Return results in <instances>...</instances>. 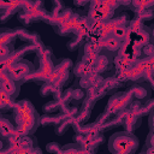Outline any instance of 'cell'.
<instances>
[{
  "label": "cell",
  "mask_w": 154,
  "mask_h": 154,
  "mask_svg": "<svg viewBox=\"0 0 154 154\" xmlns=\"http://www.w3.org/2000/svg\"><path fill=\"white\" fill-rule=\"evenodd\" d=\"M40 123V117L31 102L23 100L16 107V125L19 132L30 135Z\"/></svg>",
  "instance_id": "cell-1"
},
{
  "label": "cell",
  "mask_w": 154,
  "mask_h": 154,
  "mask_svg": "<svg viewBox=\"0 0 154 154\" xmlns=\"http://www.w3.org/2000/svg\"><path fill=\"white\" fill-rule=\"evenodd\" d=\"M147 144H148V147H153L154 148V134L149 132V136H148V140H147Z\"/></svg>",
  "instance_id": "cell-6"
},
{
  "label": "cell",
  "mask_w": 154,
  "mask_h": 154,
  "mask_svg": "<svg viewBox=\"0 0 154 154\" xmlns=\"http://www.w3.org/2000/svg\"><path fill=\"white\" fill-rule=\"evenodd\" d=\"M148 124H149V130L152 134H154V109L150 112L149 118H148Z\"/></svg>",
  "instance_id": "cell-5"
},
{
  "label": "cell",
  "mask_w": 154,
  "mask_h": 154,
  "mask_svg": "<svg viewBox=\"0 0 154 154\" xmlns=\"http://www.w3.org/2000/svg\"><path fill=\"white\" fill-rule=\"evenodd\" d=\"M1 91L4 96H7L10 99H14L18 93H19V85L16 81H13L10 77H4L2 78V87Z\"/></svg>",
  "instance_id": "cell-4"
},
{
  "label": "cell",
  "mask_w": 154,
  "mask_h": 154,
  "mask_svg": "<svg viewBox=\"0 0 154 154\" xmlns=\"http://www.w3.org/2000/svg\"><path fill=\"white\" fill-rule=\"evenodd\" d=\"M32 70H34V66L29 61H26V60H19V61L14 63L8 69V77L12 78L13 81H16L17 83H19L28 75H30L32 72Z\"/></svg>",
  "instance_id": "cell-3"
},
{
  "label": "cell",
  "mask_w": 154,
  "mask_h": 154,
  "mask_svg": "<svg viewBox=\"0 0 154 154\" xmlns=\"http://www.w3.org/2000/svg\"><path fill=\"white\" fill-rule=\"evenodd\" d=\"M140 141L134 134L120 131L113 134L108 140V150L112 154H135Z\"/></svg>",
  "instance_id": "cell-2"
}]
</instances>
